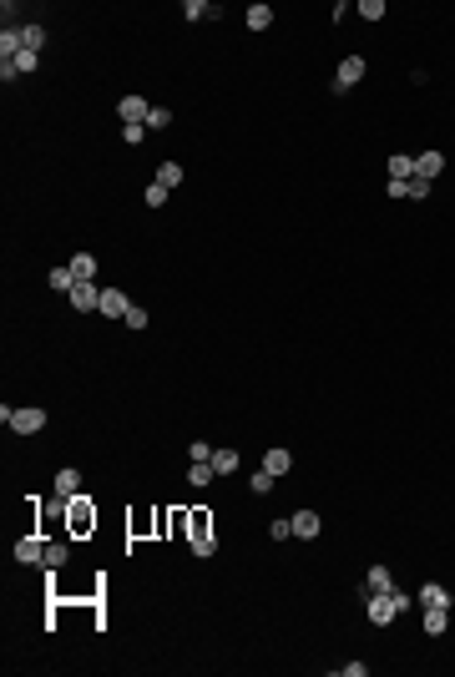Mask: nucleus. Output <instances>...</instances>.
<instances>
[{"label": "nucleus", "mask_w": 455, "mask_h": 677, "mask_svg": "<svg viewBox=\"0 0 455 677\" xmlns=\"http://www.w3.org/2000/svg\"><path fill=\"white\" fill-rule=\"evenodd\" d=\"M364 611H369L374 627H389L400 611H410V596H405V591H369V596H364Z\"/></svg>", "instance_id": "nucleus-1"}, {"label": "nucleus", "mask_w": 455, "mask_h": 677, "mask_svg": "<svg viewBox=\"0 0 455 677\" xmlns=\"http://www.w3.org/2000/svg\"><path fill=\"white\" fill-rule=\"evenodd\" d=\"M0 420H6L16 435H36V430L46 425V410H36V405H26V410H11V405H0Z\"/></svg>", "instance_id": "nucleus-2"}, {"label": "nucleus", "mask_w": 455, "mask_h": 677, "mask_svg": "<svg viewBox=\"0 0 455 677\" xmlns=\"http://www.w3.org/2000/svg\"><path fill=\"white\" fill-rule=\"evenodd\" d=\"M117 117H122L127 127H147L152 101H147V96H122V101H117Z\"/></svg>", "instance_id": "nucleus-3"}, {"label": "nucleus", "mask_w": 455, "mask_h": 677, "mask_svg": "<svg viewBox=\"0 0 455 677\" xmlns=\"http://www.w3.org/2000/svg\"><path fill=\"white\" fill-rule=\"evenodd\" d=\"M66 299H71V309H81V314L101 309V289H96V278H76V289H71Z\"/></svg>", "instance_id": "nucleus-4"}, {"label": "nucleus", "mask_w": 455, "mask_h": 677, "mask_svg": "<svg viewBox=\"0 0 455 677\" xmlns=\"http://www.w3.org/2000/svg\"><path fill=\"white\" fill-rule=\"evenodd\" d=\"M354 81H364V56H344L334 71V91H349Z\"/></svg>", "instance_id": "nucleus-5"}, {"label": "nucleus", "mask_w": 455, "mask_h": 677, "mask_svg": "<svg viewBox=\"0 0 455 677\" xmlns=\"http://www.w3.org/2000/svg\"><path fill=\"white\" fill-rule=\"evenodd\" d=\"M127 309H132V299H127L122 289H101V309H96V314H106V319H127Z\"/></svg>", "instance_id": "nucleus-6"}, {"label": "nucleus", "mask_w": 455, "mask_h": 677, "mask_svg": "<svg viewBox=\"0 0 455 677\" xmlns=\"http://www.w3.org/2000/svg\"><path fill=\"white\" fill-rule=\"evenodd\" d=\"M16 561L21 567H46V546L36 536H26V541H16Z\"/></svg>", "instance_id": "nucleus-7"}, {"label": "nucleus", "mask_w": 455, "mask_h": 677, "mask_svg": "<svg viewBox=\"0 0 455 677\" xmlns=\"http://www.w3.org/2000/svg\"><path fill=\"white\" fill-rule=\"evenodd\" d=\"M56 495H61V500L81 495V470H76V465H66V470H56Z\"/></svg>", "instance_id": "nucleus-8"}, {"label": "nucleus", "mask_w": 455, "mask_h": 677, "mask_svg": "<svg viewBox=\"0 0 455 677\" xmlns=\"http://www.w3.org/2000/svg\"><path fill=\"white\" fill-rule=\"evenodd\" d=\"M440 172H445V157H440V152H420V157H415V177L430 182V177H440Z\"/></svg>", "instance_id": "nucleus-9"}, {"label": "nucleus", "mask_w": 455, "mask_h": 677, "mask_svg": "<svg viewBox=\"0 0 455 677\" xmlns=\"http://www.w3.org/2000/svg\"><path fill=\"white\" fill-rule=\"evenodd\" d=\"M263 470H273V475H289V470H294V455H289L283 445H273L268 455H263Z\"/></svg>", "instance_id": "nucleus-10"}, {"label": "nucleus", "mask_w": 455, "mask_h": 677, "mask_svg": "<svg viewBox=\"0 0 455 677\" xmlns=\"http://www.w3.org/2000/svg\"><path fill=\"white\" fill-rule=\"evenodd\" d=\"M289 526H294V536H304V541H309V536H319V526H324V521H319V511H294V521H289Z\"/></svg>", "instance_id": "nucleus-11"}, {"label": "nucleus", "mask_w": 455, "mask_h": 677, "mask_svg": "<svg viewBox=\"0 0 455 677\" xmlns=\"http://www.w3.org/2000/svg\"><path fill=\"white\" fill-rule=\"evenodd\" d=\"M208 16L218 21L223 11H218V6H208V0H183V21H208Z\"/></svg>", "instance_id": "nucleus-12"}, {"label": "nucleus", "mask_w": 455, "mask_h": 677, "mask_svg": "<svg viewBox=\"0 0 455 677\" xmlns=\"http://www.w3.org/2000/svg\"><path fill=\"white\" fill-rule=\"evenodd\" d=\"M445 627H450V606H425V632L440 637Z\"/></svg>", "instance_id": "nucleus-13"}, {"label": "nucleus", "mask_w": 455, "mask_h": 677, "mask_svg": "<svg viewBox=\"0 0 455 677\" xmlns=\"http://www.w3.org/2000/svg\"><path fill=\"white\" fill-rule=\"evenodd\" d=\"M389 177H394V182H410V177H415V157L394 152V157H389Z\"/></svg>", "instance_id": "nucleus-14"}, {"label": "nucleus", "mask_w": 455, "mask_h": 677, "mask_svg": "<svg viewBox=\"0 0 455 677\" xmlns=\"http://www.w3.org/2000/svg\"><path fill=\"white\" fill-rule=\"evenodd\" d=\"M238 465H243L238 450H213V470H218V475H233Z\"/></svg>", "instance_id": "nucleus-15"}, {"label": "nucleus", "mask_w": 455, "mask_h": 677, "mask_svg": "<svg viewBox=\"0 0 455 677\" xmlns=\"http://www.w3.org/2000/svg\"><path fill=\"white\" fill-rule=\"evenodd\" d=\"M243 21H248V31H268V26H273V6H263V0H258V6H248Z\"/></svg>", "instance_id": "nucleus-16"}, {"label": "nucleus", "mask_w": 455, "mask_h": 677, "mask_svg": "<svg viewBox=\"0 0 455 677\" xmlns=\"http://www.w3.org/2000/svg\"><path fill=\"white\" fill-rule=\"evenodd\" d=\"M51 289H56V294H71V289H76V273H71V263L51 268Z\"/></svg>", "instance_id": "nucleus-17"}, {"label": "nucleus", "mask_w": 455, "mask_h": 677, "mask_svg": "<svg viewBox=\"0 0 455 677\" xmlns=\"http://www.w3.org/2000/svg\"><path fill=\"white\" fill-rule=\"evenodd\" d=\"M364 586H369V591H394V577H389V567H369Z\"/></svg>", "instance_id": "nucleus-18"}, {"label": "nucleus", "mask_w": 455, "mask_h": 677, "mask_svg": "<svg viewBox=\"0 0 455 677\" xmlns=\"http://www.w3.org/2000/svg\"><path fill=\"white\" fill-rule=\"evenodd\" d=\"M66 556H71V546H66V541H51V546H46V572L66 567Z\"/></svg>", "instance_id": "nucleus-19"}, {"label": "nucleus", "mask_w": 455, "mask_h": 677, "mask_svg": "<svg viewBox=\"0 0 455 677\" xmlns=\"http://www.w3.org/2000/svg\"><path fill=\"white\" fill-rule=\"evenodd\" d=\"M213 475H218L213 460H193V465H188V480H193V485H213Z\"/></svg>", "instance_id": "nucleus-20"}, {"label": "nucleus", "mask_w": 455, "mask_h": 677, "mask_svg": "<svg viewBox=\"0 0 455 677\" xmlns=\"http://www.w3.org/2000/svg\"><path fill=\"white\" fill-rule=\"evenodd\" d=\"M420 606H450V591L430 582V586H420Z\"/></svg>", "instance_id": "nucleus-21"}, {"label": "nucleus", "mask_w": 455, "mask_h": 677, "mask_svg": "<svg viewBox=\"0 0 455 677\" xmlns=\"http://www.w3.org/2000/svg\"><path fill=\"white\" fill-rule=\"evenodd\" d=\"M157 182H162L167 192H173V187L183 182V167H178V162H162V167H157Z\"/></svg>", "instance_id": "nucleus-22"}, {"label": "nucleus", "mask_w": 455, "mask_h": 677, "mask_svg": "<svg viewBox=\"0 0 455 677\" xmlns=\"http://www.w3.org/2000/svg\"><path fill=\"white\" fill-rule=\"evenodd\" d=\"M71 500H76V505H71V526L86 531V526H91V505H86V495H71Z\"/></svg>", "instance_id": "nucleus-23"}, {"label": "nucleus", "mask_w": 455, "mask_h": 677, "mask_svg": "<svg viewBox=\"0 0 455 677\" xmlns=\"http://www.w3.org/2000/svg\"><path fill=\"white\" fill-rule=\"evenodd\" d=\"M173 127V111L167 106H152V117H147V132H167Z\"/></svg>", "instance_id": "nucleus-24"}, {"label": "nucleus", "mask_w": 455, "mask_h": 677, "mask_svg": "<svg viewBox=\"0 0 455 677\" xmlns=\"http://www.w3.org/2000/svg\"><path fill=\"white\" fill-rule=\"evenodd\" d=\"M71 273H76V278H96V258H91V253H76V258H71Z\"/></svg>", "instance_id": "nucleus-25"}, {"label": "nucleus", "mask_w": 455, "mask_h": 677, "mask_svg": "<svg viewBox=\"0 0 455 677\" xmlns=\"http://www.w3.org/2000/svg\"><path fill=\"white\" fill-rule=\"evenodd\" d=\"M273 480H278L273 470H253V480H248V490H253V495H268V490H273Z\"/></svg>", "instance_id": "nucleus-26"}, {"label": "nucleus", "mask_w": 455, "mask_h": 677, "mask_svg": "<svg viewBox=\"0 0 455 677\" xmlns=\"http://www.w3.org/2000/svg\"><path fill=\"white\" fill-rule=\"evenodd\" d=\"M359 16L364 21H384V0H359Z\"/></svg>", "instance_id": "nucleus-27"}, {"label": "nucleus", "mask_w": 455, "mask_h": 677, "mask_svg": "<svg viewBox=\"0 0 455 677\" xmlns=\"http://www.w3.org/2000/svg\"><path fill=\"white\" fill-rule=\"evenodd\" d=\"M36 61H41V51H21V56H16V71H21V76H31V71H36Z\"/></svg>", "instance_id": "nucleus-28"}, {"label": "nucleus", "mask_w": 455, "mask_h": 677, "mask_svg": "<svg viewBox=\"0 0 455 677\" xmlns=\"http://www.w3.org/2000/svg\"><path fill=\"white\" fill-rule=\"evenodd\" d=\"M21 36H26V51H41V41H46L41 26H21Z\"/></svg>", "instance_id": "nucleus-29"}, {"label": "nucleus", "mask_w": 455, "mask_h": 677, "mask_svg": "<svg viewBox=\"0 0 455 677\" xmlns=\"http://www.w3.org/2000/svg\"><path fill=\"white\" fill-rule=\"evenodd\" d=\"M142 202H147V207H162V202H167V187H162V182H152V187L142 192Z\"/></svg>", "instance_id": "nucleus-30"}, {"label": "nucleus", "mask_w": 455, "mask_h": 677, "mask_svg": "<svg viewBox=\"0 0 455 677\" xmlns=\"http://www.w3.org/2000/svg\"><path fill=\"white\" fill-rule=\"evenodd\" d=\"M122 324H127V329H147V309H142V304H132V309H127V319H122Z\"/></svg>", "instance_id": "nucleus-31"}, {"label": "nucleus", "mask_w": 455, "mask_h": 677, "mask_svg": "<svg viewBox=\"0 0 455 677\" xmlns=\"http://www.w3.org/2000/svg\"><path fill=\"white\" fill-rule=\"evenodd\" d=\"M193 551H198V556H213V551H218V541H213L208 531H198V536H193Z\"/></svg>", "instance_id": "nucleus-32"}, {"label": "nucleus", "mask_w": 455, "mask_h": 677, "mask_svg": "<svg viewBox=\"0 0 455 677\" xmlns=\"http://www.w3.org/2000/svg\"><path fill=\"white\" fill-rule=\"evenodd\" d=\"M0 76H6V81H16L21 71H16V56H0Z\"/></svg>", "instance_id": "nucleus-33"}, {"label": "nucleus", "mask_w": 455, "mask_h": 677, "mask_svg": "<svg viewBox=\"0 0 455 677\" xmlns=\"http://www.w3.org/2000/svg\"><path fill=\"white\" fill-rule=\"evenodd\" d=\"M122 142H132V147L147 142V127H122Z\"/></svg>", "instance_id": "nucleus-34"}, {"label": "nucleus", "mask_w": 455, "mask_h": 677, "mask_svg": "<svg viewBox=\"0 0 455 677\" xmlns=\"http://www.w3.org/2000/svg\"><path fill=\"white\" fill-rule=\"evenodd\" d=\"M410 197H415V202L430 197V182H425V177H410Z\"/></svg>", "instance_id": "nucleus-35"}, {"label": "nucleus", "mask_w": 455, "mask_h": 677, "mask_svg": "<svg viewBox=\"0 0 455 677\" xmlns=\"http://www.w3.org/2000/svg\"><path fill=\"white\" fill-rule=\"evenodd\" d=\"M268 531H273V541H289V536H294V526H289V521H273Z\"/></svg>", "instance_id": "nucleus-36"}, {"label": "nucleus", "mask_w": 455, "mask_h": 677, "mask_svg": "<svg viewBox=\"0 0 455 677\" xmlns=\"http://www.w3.org/2000/svg\"><path fill=\"white\" fill-rule=\"evenodd\" d=\"M339 672H344V677H364V672H369V662H344Z\"/></svg>", "instance_id": "nucleus-37"}]
</instances>
